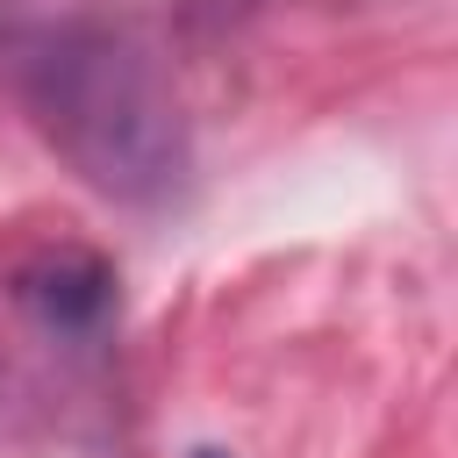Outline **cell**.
Instances as JSON below:
<instances>
[{"mask_svg": "<svg viewBox=\"0 0 458 458\" xmlns=\"http://www.w3.org/2000/svg\"><path fill=\"white\" fill-rule=\"evenodd\" d=\"M7 79L29 129L93 193L122 208H157L186 186L193 129L165 36L143 7L86 0L21 29L7 50Z\"/></svg>", "mask_w": 458, "mask_h": 458, "instance_id": "cell-1", "label": "cell"}, {"mask_svg": "<svg viewBox=\"0 0 458 458\" xmlns=\"http://www.w3.org/2000/svg\"><path fill=\"white\" fill-rule=\"evenodd\" d=\"M14 308L64 344H93L114 315V272L93 250H43L14 272Z\"/></svg>", "mask_w": 458, "mask_h": 458, "instance_id": "cell-2", "label": "cell"}, {"mask_svg": "<svg viewBox=\"0 0 458 458\" xmlns=\"http://www.w3.org/2000/svg\"><path fill=\"white\" fill-rule=\"evenodd\" d=\"M250 7H258V0H179V21H186L193 36H222V29H236Z\"/></svg>", "mask_w": 458, "mask_h": 458, "instance_id": "cell-3", "label": "cell"}, {"mask_svg": "<svg viewBox=\"0 0 458 458\" xmlns=\"http://www.w3.org/2000/svg\"><path fill=\"white\" fill-rule=\"evenodd\" d=\"M186 458H229V451H222V444H200V451H186Z\"/></svg>", "mask_w": 458, "mask_h": 458, "instance_id": "cell-4", "label": "cell"}]
</instances>
